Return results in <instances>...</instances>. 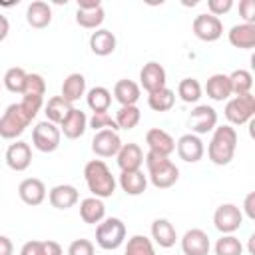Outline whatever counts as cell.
<instances>
[{
    "label": "cell",
    "instance_id": "1",
    "mask_svg": "<svg viewBox=\"0 0 255 255\" xmlns=\"http://www.w3.org/2000/svg\"><path fill=\"white\" fill-rule=\"evenodd\" d=\"M84 179H86L90 193L100 199L112 197L116 191V185H118L116 177L112 175V171L104 159H90L84 165Z\"/></svg>",
    "mask_w": 255,
    "mask_h": 255
},
{
    "label": "cell",
    "instance_id": "2",
    "mask_svg": "<svg viewBox=\"0 0 255 255\" xmlns=\"http://www.w3.org/2000/svg\"><path fill=\"white\" fill-rule=\"evenodd\" d=\"M237 149V131L233 126H217L211 133L209 145H207V155L211 163L215 165H227Z\"/></svg>",
    "mask_w": 255,
    "mask_h": 255
},
{
    "label": "cell",
    "instance_id": "3",
    "mask_svg": "<svg viewBox=\"0 0 255 255\" xmlns=\"http://www.w3.org/2000/svg\"><path fill=\"white\" fill-rule=\"evenodd\" d=\"M143 161L147 165V177H149L153 187L167 189V187L175 185V181L179 179V169L169 157L153 153V151H147L143 155Z\"/></svg>",
    "mask_w": 255,
    "mask_h": 255
},
{
    "label": "cell",
    "instance_id": "4",
    "mask_svg": "<svg viewBox=\"0 0 255 255\" xmlns=\"http://www.w3.org/2000/svg\"><path fill=\"white\" fill-rule=\"evenodd\" d=\"M126 241V223L120 217H106L96 227V243L106 249L114 251Z\"/></svg>",
    "mask_w": 255,
    "mask_h": 255
},
{
    "label": "cell",
    "instance_id": "5",
    "mask_svg": "<svg viewBox=\"0 0 255 255\" xmlns=\"http://www.w3.org/2000/svg\"><path fill=\"white\" fill-rule=\"evenodd\" d=\"M30 122L32 120L22 110L20 102L18 104H10L4 110V114L0 116V137H4V139H16L18 135L24 133V129L30 126Z\"/></svg>",
    "mask_w": 255,
    "mask_h": 255
},
{
    "label": "cell",
    "instance_id": "6",
    "mask_svg": "<svg viewBox=\"0 0 255 255\" xmlns=\"http://www.w3.org/2000/svg\"><path fill=\"white\" fill-rule=\"evenodd\" d=\"M255 116V96L253 94H243L227 100L225 104V118L229 126H243L249 124Z\"/></svg>",
    "mask_w": 255,
    "mask_h": 255
},
{
    "label": "cell",
    "instance_id": "7",
    "mask_svg": "<svg viewBox=\"0 0 255 255\" xmlns=\"http://www.w3.org/2000/svg\"><path fill=\"white\" fill-rule=\"evenodd\" d=\"M60 139H62V131L56 124L44 120L38 122L32 129V143L38 151L42 153H52L60 147Z\"/></svg>",
    "mask_w": 255,
    "mask_h": 255
},
{
    "label": "cell",
    "instance_id": "8",
    "mask_svg": "<svg viewBox=\"0 0 255 255\" xmlns=\"http://www.w3.org/2000/svg\"><path fill=\"white\" fill-rule=\"evenodd\" d=\"M243 223V211L235 203H221L213 213V225L223 235H233Z\"/></svg>",
    "mask_w": 255,
    "mask_h": 255
},
{
    "label": "cell",
    "instance_id": "9",
    "mask_svg": "<svg viewBox=\"0 0 255 255\" xmlns=\"http://www.w3.org/2000/svg\"><path fill=\"white\" fill-rule=\"evenodd\" d=\"M187 128L191 129L189 133H195V135H203V133H209L217 128V112L215 108L207 106V104H201V106H195L187 118Z\"/></svg>",
    "mask_w": 255,
    "mask_h": 255
},
{
    "label": "cell",
    "instance_id": "10",
    "mask_svg": "<svg viewBox=\"0 0 255 255\" xmlns=\"http://www.w3.org/2000/svg\"><path fill=\"white\" fill-rule=\"evenodd\" d=\"M106 18L104 6L100 0H78L76 22L86 30H98Z\"/></svg>",
    "mask_w": 255,
    "mask_h": 255
},
{
    "label": "cell",
    "instance_id": "11",
    "mask_svg": "<svg viewBox=\"0 0 255 255\" xmlns=\"http://www.w3.org/2000/svg\"><path fill=\"white\" fill-rule=\"evenodd\" d=\"M191 28H193V34L201 42H215L223 36V22L217 16H211L209 12L207 14H197L193 18Z\"/></svg>",
    "mask_w": 255,
    "mask_h": 255
},
{
    "label": "cell",
    "instance_id": "12",
    "mask_svg": "<svg viewBox=\"0 0 255 255\" xmlns=\"http://www.w3.org/2000/svg\"><path fill=\"white\" fill-rule=\"evenodd\" d=\"M120 147H122V139H120L118 131L102 129V131H96V133H94L92 151H94L98 157H112V155H118Z\"/></svg>",
    "mask_w": 255,
    "mask_h": 255
},
{
    "label": "cell",
    "instance_id": "13",
    "mask_svg": "<svg viewBox=\"0 0 255 255\" xmlns=\"http://www.w3.org/2000/svg\"><path fill=\"white\" fill-rule=\"evenodd\" d=\"M209 249H211L209 235L203 229H199V227L187 229L185 235L181 237V251H183V255H207Z\"/></svg>",
    "mask_w": 255,
    "mask_h": 255
},
{
    "label": "cell",
    "instance_id": "14",
    "mask_svg": "<svg viewBox=\"0 0 255 255\" xmlns=\"http://www.w3.org/2000/svg\"><path fill=\"white\" fill-rule=\"evenodd\" d=\"M165 82H167V76L159 62H147L139 70V84L147 94L165 88Z\"/></svg>",
    "mask_w": 255,
    "mask_h": 255
},
{
    "label": "cell",
    "instance_id": "15",
    "mask_svg": "<svg viewBox=\"0 0 255 255\" xmlns=\"http://www.w3.org/2000/svg\"><path fill=\"white\" fill-rule=\"evenodd\" d=\"M175 149H177V155L179 159L187 161V163H195L203 157L205 153V147H203V141L199 135L195 133H183L177 141H175Z\"/></svg>",
    "mask_w": 255,
    "mask_h": 255
},
{
    "label": "cell",
    "instance_id": "16",
    "mask_svg": "<svg viewBox=\"0 0 255 255\" xmlns=\"http://www.w3.org/2000/svg\"><path fill=\"white\" fill-rule=\"evenodd\" d=\"M6 163L14 171H24L32 163V147L26 141H14L6 149Z\"/></svg>",
    "mask_w": 255,
    "mask_h": 255
},
{
    "label": "cell",
    "instance_id": "17",
    "mask_svg": "<svg viewBox=\"0 0 255 255\" xmlns=\"http://www.w3.org/2000/svg\"><path fill=\"white\" fill-rule=\"evenodd\" d=\"M145 143L149 147V151L153 153H159V155H165L169 157L173 151H175V139L161 128H151L147 129L145 133Z\"/></svg>",
    "mask_w": 255,
    "mask_h": 255
},
{
    "label": "cell",
    "instance_id": "18",
    "mask_svg": "<svg viewBox=\"0 0 255 255\" xmlns=\"http://www.w3.org/2000/svg\"><path fill=\"white\" fill-rule=\"evenodd\" d=\"M18 195L26 205L36 207L46 199V185L38 177H26L18 185Z\"/></svg>",
    "mask_w": 255,
    "mask_h": 255
},
{
    "label": "cell",
    "instance_id": "19",
    "mask_svg": "<svg viewBox=\"0 0 255 255\" xmlns=\"http://www.w3.org/2000/svg\"><path fill=\"white\" fill-rule=\"evenodd\" d=\"M78 199H80V193H78V189H76L74 185H70V183L54 185V187L50 189V193H48V201H50V205L56 207V209H70V207H74V205L78 203Z\"/></svg>",
    "mask_w": 255,
    "mask_h": 255
},
{
    "label": "cell",
    "instance_id": "20",
    "mask_svg": "<svg viewBox=\"0 0 255 255\" xmlns=\"http://www.w3.org/2000/svg\"><path fill=\"white\" fill-rule=\"evenodd\" d=\"M60 128V131L64 133V137H68V139H78V137H82L84 133H86V129H88V116L82 112V110H72L70 112V116L58 126Z\"/></svg>",
    "mask_w": 255,
    "mask_h": 255
},
{
    "label": "cell",
    "instance_id": "21",
    "mask_svg": "<svg viewBox=\"0 0 255 255\" xmlns=\"http://www.w3.org/2000/svg\"><path fill=\"white\" fill-rule=\"evenodd\" d=\"M151 239H153L159 247H163V249L173 247L175 241H177V233H175L173 223H171L169 219H165V217L153 219V223H151Z\"/></svg>",
    "mask_w": 255,
    "mask_h": 255
},
{
    "label": "cell",
    "instance_id": "22",
    "mask_svg": "<svg viewBox=\"0 0 255 255\" xmlns=\"http://www.w3.org/2000/svg\"><path fill=\"white\" fill-rule=\"evenodd\" d=\"M118 165L122 171H133L139 169L143 163V151L137 143H122L120 151H118Z\"/></svg>",
    "mask_w": 255,
    "mask_h": 255
},
{
    "label": "cell",
    "instance_id": "23",
    "mask_svg": "<svg viewBox=\"0 0 255 255\" xmlns=\"http://www.w3.org/2000/svg\"><path fill=\"white\" fill-rule=\"evenodd\" d=\"M26 22L32 28H38V30L50 26V22H52V8H50V4L44 2V0L30 2L28 8H26Z\"/></svg>",
    "mask_w": 255,
    "mask_h": 255
},
{
    "label": "cell",
    "instance_id": "24",
    "mask_svg": "<svg viewBox=\"0 0 255 255\" xmlns=\"http://www.w3.org/2000/svg\"><path fill=\"white\" fill-rule=\"evenodd\" d=\"M227 38L233 48L251 50L255 46V24H245V22L235 24V26H231Z\"/></svg>",
    "mask_w": 255,
    "mask_h": 255
},
{
    "label": "cell",
    "instance_id": "25",
    "mask_svg": "<svg viewBox=\"0 0 255 255\" xmlns=\"http://www.w3.org/2000/svg\"><path fill=\"white\" fill-rule=\"evenodd\" d=\"M116 44L118 42H116L114 32L112 30H106V28H98L90 36V50L96 56H110V54H114Z\"/></svg>",
    "mask_w": 255,
    "mask_h": 255
},
{
    "label": "cell",
    "instance_id": "26",
    "mask_svg": "<svg viewBox=\"0 0 255 255\" xmlns=\"http://www.w3.org/2000/svg\"><path fill=\"white\" fill-rule=\"evenodd\" d=\"M80 217L88 225H96L102 219H106V205L100 197H86L80 201Z\"/></svg>",
    "mask_w": 255,
    "mask_h": 255
},
{
    "label": "cell",
    "instance_id": "27",
    "mask_svg": "<svg viewBox=\"0 0 255 255\" xmlns=\"http://www.w3.org/2000/svg\"><path fill=\"white\" fill-rule=\"evenodd\" d=\"M120 187L128 193V195H141L147 187V175H143L141 169H133V171H122L120 179H118Z\"/></svg>",
    "mask_w": 255,
    "mask_h": 255
},
{
    "label": "cell",
    "instance_id": "28",
    "mask_svg": "<svg viewBox=\"0 0 255 255\" xmlns=\"http://www.w3.org/2000/svg\"><path fill=\"white\" fill-rule=\"evenodd\" d=\"M205 94H207L213 102L229 100V96H231L229 76H227V74H213V76H209L207 82H205Z\"/></svg>",
    "mask_w": 255,
    "mask_h": 255
},
{
    "label": "cell",
    "instance_id": "29",
    "mask_svg": "<svg viewBox=\"0 0 255 255\" xmlns=\"http://www.w3.org/2000/svg\"><path fill=\"white\" fill-rule=\"evenodd\" d=\"M139 84H135L133 80H118L114 86V98L120 106H135L139 100Z\"/></svg>",
    "mask_w": 255,
    "mask_h": 255
},
{
    "label": "cell",
    "instance_id": "30",
    "mask_svg": "<svg viewBox=\"0 0 255 255\" xmlns=\"http://www.w3.org/2000/svg\"><path fill=\"white\" fill-rule=\"evenodd\" d=\"M74 110V106L68 102V100H64L62 96H52L50 100H48V104H46V120L48 122H52V124H56V126H60L68 116H70V112Z\"/></svg>",
    "mask_w": 255,
    "mask_h": 255
},
{
    "label": "cell",
    "instance_id": "31",
    "mask_svg": "<svg viewBox=\"0 0 255 255\" xmlns=\"http://www.w3.org/2000/svg\"><path fill=\"white\" fill-rule=\"evenodd\" d=\"M86 94V78L82 76V74H78V72H74V74H70L66 80H64V84H62V98L64 100H68L70 104H74V102H78L82 96Z\"/></svg>",
    "mask_w": 255,
    "mask_h": 255
},
{
    "label": "cell",
    "instance_id": "32",
    "mask_svg": "<svg viewBox=\"0 0 255 255\" xmlns=\"http://www.w3.org/2000/svg\"><path fill=\"white\" fill-rule=\"evenodd\" d=\"M86 102H88V108L94 114L108 112L110 110V104H112V92L108 88H104V86H94L86 94Z\"/></svg>",
    "mask_w": 255,
    "mask_h": 255
},
{
    "label": "cell",
    "instance_id": "33",
    "mask_svg": "<svg viewBox=\"0 0 255 255\" xmlns=\"http://www.w3.org/2000/svg\"><path fill=\"white\" fill-rule=\"evenodd\" d=\"M229 76V84H231V94L235 96H243V94H251L253 88V74L249 70H233Z\"/></svg>",
    "mask_w": 255,
    "mask_h": 255
},
{
    "label": "cell",
    "instance_id": "34",
    "mask_svg": "<svg viewBox=\"0 0 255 255\" xmlns=\"http://www.w3.org/2000/svg\"><path fill=\"white\" fill-rule=\"evenodd\" d=\"M173 104H175V92L169 90L167 86L157 90V92L147 94V106L153 112H167V110L173 108Z\"/></svg>",
    "mask_w": 255,
    "mask_h": 255
},
{
    "label": "cell",
    "instance_id": "35",
    "mask_svg": "<svg viewBox=\"0 0 255 255\" xmlns=\"http://www.w3.org/2000/svg\"><path fill=\"white\" fill-rule=\"evenodd\" d=\"M26 76H28V72L24 68H18V66L8 68L6 74H4V78H2V84H4V88L8 92L22 94L24 92V86H26Z\"/></svg>",
    "mask_w": 255,
    "mask_h": 255
},
{
    "label": "cell",
    "instance_id": "36",
    "mask_svg": "<svg viewBox=\"0 0 255 255\" xmlns=\"http://www.w3.org/2000/svg\"><path fill=\"white\" fill-rule=\"evenodd\" d=\"M201 94H203V88H201L199 80H195V78H183L177 84V96L185 104H195L201 98Z\"/></svg>",
    "mask_w": 255,
    "mask_h": 255
},
{
    "label": "cell",
    "instance_id": "37",
    "mask_svg": "<svg viewBox=\"0 0 255 255\" xmlns=\"http://www.w3.org/2000/svg\"><path fill=\"white\" fill-rule=\"evenodd\" d=\"M114 120L118 124V129H133L141 120V112L137 106H122Z\"/></svg>",
    "mask_w": 255,
    "mask_h": 255
},
{
    "label": "cell",
    "instance_id": "38",
    "mask_svg": "<svg viewBox=\"0 0 255 255\" xmlns=\"http://www.w3.org/2000/svg\"><path fill=\"white\" fill-rule=\"evenodd\" d=\"M124 255H155V249H153V243H151L149 237L133 235V237L128 239Z\"/></svg>",
    "mask_w": 255,
    "mask_h": 255
},
{
    "label": "cell",
    "instance_id": "39",
    "mask_svg": "<svg viewBox=\"0 0 255 255\" xmlns=\"http://www.w3.org/2000/svg\"><path fill=\"white\" fill-rule=\"evenodd\" d=\"M215 255H243V245L235 235H221L215 241Z\"/></svg>",
    "mask_w": 255,
    "mask_h": 255
},
{
    "label": "cell",
    "instance_id": "40",
    "mask_svg": "<svg viewBox=\"0 0 255 255\" xmlns=\"http://www.w3.org/2000/svg\"><path fill=\"white\" fill-rule=\"evenodd\" d=\"M44 94H46V80L40 74H28L22 96H38V98H44Z\"/></svg>",
    "mask_w": 255,
    "mask_h": 255
},
{
    "label": "cell",
    "instance_id": "41",
    "mask_svg": "<svg viewBox=\"0 0 255 255\" xmlns=\"http://www.w3.org/2000/svg\"><path fill=\"white\" fill-rule=\"evenodd\" d=\"M88 128H92L94 131H102V129H112V131H118V124L116 120L108 114V112H102V114H94L90 120H88Z\"/></svg>",
    "mask_w": 255,
    "mask_h": 255
},
{
    "label": "cell",
    "instance_id": "42",
    "mask_svg": "<svg viewBox=\"0 0 255 255\" xmlns=\"http://www.w3.org/2000/svg\"><path fill=\"white\" fill-rule=\"evenodd\" d=\"M42 104H44V98H38V96H22V100H20V106L30 120H34L38 116V112L42 110Z\"/></svg>",
    "mask_w": 255,
    "mask_h": 255
},
{
    "label": "cell",
    "instance_id": "43",
    "mask_svg": "<svg viewBox=\"0 0 255 255\" xmlns=\"http://www.w3.org/2000/svg\"><path fill=\"white\" fill-rule=\"evenodd\" d=\"M68 255H96V249L90 239H74L68 245Z\"/></svg>",
    "mask_w": 255,
    "mask_h": 255
},
{
    "label": "cell",
    "instance_id": "44",
    "mask_svg": "<svg viewBox=\"0 0 255 255\" xmlns=\"http://www.w3.org/2000/svg\"><path fill=\"white\" fill-rule=\"evenodd\" d=\"M233 8V0H207V10L211 16H223Z\"/></svg>",
    "mask_w": 255,
    "mask_h": 255
},
{
    "label": "cell",
    "instance_id": "45",
    "mask_svg": "<svg viewBox=\"0 0 255 255\" xmlns=\"http://www.w3.org/2000/svg\"><path fill=\"white\" fill-rule=\"evenodd\" d=\"M239 16L243 18L245 24H255V0H241Z\"/></svg>",
    "mask_w": 255,
    "mask_h": 255
},
{
    "label": "cell",
    "instance_id": "46",
    "mask_svg": "<svg viewBox=\"0 0 255 255\" xmlns=\"http://www.w3.org/2000/svg\"><path fill=\"white\" fill-rule=\"evenodd\" d=\"M20 255H42V241H38V239L26 241L20 249Z\"/></svg>",
    "mask_w": 255,
    "mask_h": 255
},
{
    "label": "cell",
    "instance_id": "47",
    "mask_svg": "<svg viewBox=\"0 0 255 255\" xmlns=\"http://www.w3.org/2000/svg\"><path fill=\"white\" fill-rule=\"evenodd\" d=\"M42 255H62V245L58 241H42Z\"/></svg>",
    "mask_w": 255,
    "mask_h": 255
},
{
    "label": "cell",
    "instance_id": "48",
    "mask_svg": "<svg viewBox=\"0 0 255 255\" xmlns=\"http://www.w3.org/2000/svg\"><path fill=\"white\" fill-rule=\"evenodd\" d=\"M243 211L249 219H255V191L247 193L245 195V201H243Z\"/></svg>",
    "mask_w": 255,
    "mask_h": 255
},
{
    "label": "cell",
    "instance_id": "49",
    "mask_svg": "<svg viewBox=\"0 0 255 255\" xmlns=\"http://www.w3.org/2000/svg\"><path fill=\"white\" fill-rule=\"evenodd\" d=\"M14 245L6 235H0V255H12Z\"/></svg>",
    "mask_w": 255,
    "mask_h": 255
},
{
    "label": "cell",
    "instance_id": "50",
    "mask_svg": "<svg viewBox=\"0 0 255 255\" xmlns=\"http://www.w3.org/2000/svg\"><path fill=\"white\" fill-rule=\"evenodd\" d=\"M8 32H10V22H8V18L4 14H0V42L6 40Z\"/></svg>",
    "mask_w": 255,
    "mask_h": 255
},
{
    "label": "cell",
    "instance_id": "51",
    "mask_svg": "<svg viewBox=\"0 0 255 255\" xmlns=\"http://www.w3.org/2000/svg\"><path fill=\"white\" fill-rule=\"evenodd\" d=\"M0 86H2V80H0Z\"/></svg>",
    "mask_w": 255,
    "mask_h": 255
}]
</instances>
